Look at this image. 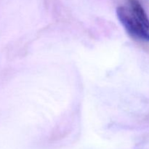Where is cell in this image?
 Masks as SVG:
<instances>
[{"mask_svg":"<svg viewBox=\"0 0 149 149\" xmlns=\"http://www.w3.org/2000/svg\"><path fill=\"white\" fill-rule=\"evenodd\" d=\"M116 15L128 34L135 39L149 42V29L132 15L129 7H119L116 9Z\"/></svg>","mask_w":149,"mask_h":149,"instance_id":"6da1fadb","label":"cell"},{"mask_svg":"<svg viewBox=\"0 0 149 149\" xmlns=\"http://www.w3.org/2000/svg\"><path fill=\"white\" fill-rule=\"evenodd\" d=\"M129 9L132 15L143 26H145L147 29H149V18L139 1L138 0H129Z\"/></svg>","mask_w":149,"mask_h":149,"instance_id":"7a4b0ae2","label":"cell"}]
</instances>
